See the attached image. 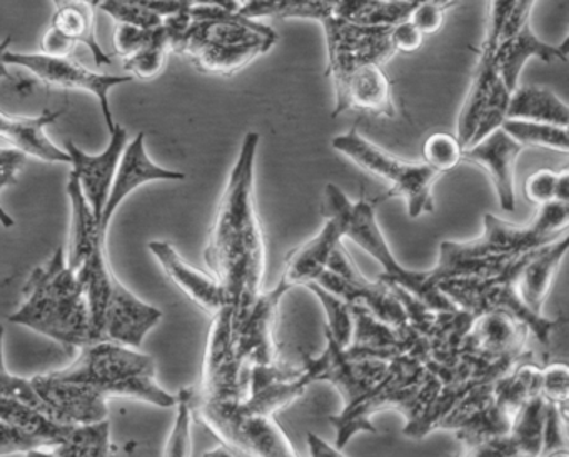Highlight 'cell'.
Returning a JSON list of instances; mask_svg holds the SVG:
<instances>
[{"label":"cell","mask_w":569,"mask_h":457,"mask_svg":"<svg viewBox=\"0 0 569 457\" xmlns=\"http://www.w3.org/2000/svg\"><path fill=\"white\" fill-rule=\"evenodd\" d=\"M261 136L246 133L229 172L204 250L212 276L228 292L238 322L261 292L266 239L256 206V160Z\"/></svg>","instance_id":"6da1fadb"},{"label":"cell","mask_w":569,"mask_h":457,"mask_svg":"<svg viewBox=\"0 0 569 457\" xmlns=\"http://www.w3.org/2000/svg\"><path fill=\"white\" fill-rule=\"evenodd\" d=\"M569 202L539 207L529 223H512L495 213L482 216V232L476 239L445 240L438 262L429 269L432 279H488L515 269L532 250L541 249L568 234Z\"/></svg>","instance_id":"7a4b0ae2"},{"label":"cell","mask_w":569,"mask_h":457,"mask_svg":"<svg viewBox=\"0 0 569 457\" xmlns=\"http://www.w3.org/2000/svg\"><path fill=\"white\" fill-rule=\"evenodd\" d=\"M21 306L9 322L28 327L66 349L94 344L88 302L76 270L69 267L64 247H58L44 266L36 267L22 290Z\"/></svg>","instance_id":"3957f363"},{"label":"cell","mask_w":569,"mask_h":457,"mask_svg":"<svg viewBox=\"0 0 569 457\" xmlns=\"http://www.w3.org/2000/svg\"><path fill=\"white\" fill-rule=\"evenodd\" d=\"M189 16L191 26L172 52L208 76H234L278 43V32L261 20L221 7H191Z\"/></svg>","instance_id":"277c9868"},{"label":"cell","mask_w":569,"mask_h":457,"mask_svg":"<svg viewBox=\"0 0 569 457\" xmlns=\"http://www.w3.org/2000/svg\"><path fill=\"white\" fill-rule=\"evenodd\" d=\"M379 199L352 200L336 183H326L322 190L321 213L325 220L335 223L341 239H349L372 257L385 274L379 280L398 286L402 292L411 294L426 309L435 312H459L458 307L439 289L429 270L406 269L392 254L376 216Z\"/></svg>","instance_id":"5b68a950"},{"label":"cell","mask_w":569,"mask_h":457,"mask_svg":"<svg viewBox=\"0 0 569 457\" xmlns=\"http://www.w3.org/2000/svg\"><path fill=\"white\" fill-rule=\"evenodd\" d=\"M52 374L62 380L88 384L109 400H141L164 409L178 403V396L156 380V362L149 354L111 340L82 347L71 366Z\"/></svg>","instance_id":"8992f818"},{"label":"cell","mask_w":569,"mask_h":457,"mask_svg":"<svg viewBox=\"0 0 569 457\" xmlns=\"http://www.w3.org/2000/svg\"><path fill=\"white\" fill-rule=\"evenodd\" d=\"M331 147L366 172L389 183L388 193L379 200L401 197L405 199L408 216L411 219H419L425 213L435 212L432 187L441 176L426 166L422 160L409 162V160L399 159L395 153L366 139L356 127L332 137Z\"/></svg>","instance_id":"52a82bcc"},{"label":"cell","mask_w":569,"mask_h":457,"mask_svg":"<svg viewBox=\"0 0 569 457\" xmlns=\"http://www.w3.org/2000/svg\"><path fill=\"white\" fill-rule=\"evenodd\" d=\"M241 400H201L194 393L192 416L219 440L248 457H301L268 414L246 413Z\"/></svg>","instance_id":"ba28073f"},{"label":"cell","mask_w":569,"mask_h":457,"mask_svg":"<svg viewBox=\"0 0 569 457\" xmlns=\"http://www.w3.org/2000/svg\"><path fill=\"white\" fill-rule=\"evenodd\" d=\"M6 63L29 70L36 79L52 89L84 90V92L92 93L99 100L109 132L116 126L111 103H109V92L121 83L134 80L131 76L96 72L82 63L76 62L71 57H52L42 52L24 53L9 50L6 53Z\"/></svg>","instance_id":"9c48e42d"},{"label":"cell","mask_w":569,"mask_h":457,"mask_svg":"<svg viewBox=\"0 0 569 457\" xmlns=\"http://www.w3.org/2000/svg\"><path fill=\"white\" fill-rule=\"evenodd\" d=\"M315 282L351 306L368 307L372 316L378 317L386 326H402L408 320L406 307L399 300L395 287L381 280H366L356 269L342 244L336 247L328 269Z\"/></svg>","instance_id":"30bf717a"},{"label":"cell","mask_w":569,"mask_h":457,"mask_svg":"<svg viewBox=\"0 0 569 457\" xmlns=\"http://www.w3.org/2000/svg\"><path fill=\"white\" fill-rule=\"evenodd\" d=\"M328 77L335 89V119L348 112L386 119H395L398 113L392 82L379 63H356Z\"/></svg>","instance_id":"8fae6325"},{"label":"cell","mask_w":569,"mask_h":457,"mask_svg":"<svg viewBox=\"0 0 569 457\" xmlns=\"http://www.w3.org/2000/svg\"><path fill=\"white\" fill-rule=\"evenodd\" d=\"M242 364L236 356L234 314L232 306H226L212 316L211 330L206 347L204 369L198 399L242 400L239 370Z\"/></svg>","instance_id":"7c38bea8"},{"label":"cell","mask_w":569,"mask_h":457,"mask_svg":"<svg viewBox=\"0 0 569 457\" xmlns=\"http://www.w3.org/2000/svg\"><path fill=\"white\" fill-rule=\"evenodd\" d=\"M321 26L328 47L326 73L356 63L372 62L382 66L396 53L389 42L391 27L356 26L336 16L322 20Z\"/></svg>","instance_id":"4fadbf2b"},{"label":"cell","mask_w":569,"mask_h":457,"mask_svg":"<svg viewBox=\"0 0 569 457\" xmlns=\"http://www.w3.org/2000/svg\"><path fill=\"white\" fill-rule=\"evenodd\" d=\"M29 380L59 423L88 426L109 419V399L88 384L62 380L52 372L38 374Z\"/></svg>","instance_id":"5bb4252c"},{"label":"cell","mask_w":569,"mask_h":457,"mask_svg":"<svg viewBox=\"0 0 569 457\" xmlns=\"http://www.w3.org/2000/svg\"><path fill=\"white\" fill-rule=\"evenodd\" d=\"M126 143H128V130L119 123H116L114 129L111 130V142L98 156H91L79 149L72 140L68 139L64 142V150L71 157V163H69L72 166L71 173H74L76 179L81 183L82 192L99 220L102 219Z\"/></svg>","instance_id":"9a60e30c"},{"label":"cell","mask_w":569,"mask_h":457,"mask_svg":"<svg viewBox=\"0 0 569 457\" xmlns=\"http://www.w3.org/2000/svg\"><path fill=\"white\" fill-rule=\"evenodd\" d=\"M162 320V310L139 299L121 280L116 282L106 307L101 339L141 349L144 337Z\"/></svg>","instance_id":"2e32d148"},{"label":"cell","mask_w":569,"mask_h":457,"mask_svg":"<svg viewBox=\"0 0 569 457\" xmlns=\"http://www.w3.org/2000/svg\"><path fill=\"white\" fill-rule=\"evenodd\" d=\"M522 149L501 127L462 149L461 160L481 166L491 177L499 207L506 212H512L516 207V162Z\"/></svg>","instance_id":"e0dca14e"},{"label":"cell","mask_w":569,"mask_h":457,"mask_svg":"<svg viewBox=\"0 0 569 457\" xmlns=\"http://www.w3.org/2000/svg\"><path fill=\"white\" fill-rule=\"evenodd\" d=\"M186 173L181 170L164 169L158 166L146 152V133L139 132L131 142L126 143L124 152L119 160L114 180H112L111 192L102 212L101 227L108 232L112 217L122 202L128 199L129 193L134 192L144 183L156 180H184Z\"/></svg>","instance_id":"ac0fdd59"},{"label":"cell","mask_w":569,"mask_h":457,"mask_svg":"<svg viewBox=\"0 0 569 457\" xmlns=\"http://www.w3.org/2000/svg\"><path fill=\"white\" fill-rule=\"evenodd\" d=\"M148 247L152 256L161 264L168 279L204 312L216 316L226 306H231L228 292L221 282L212 274L202 272L186 262L171 242L151 240Z\"/></svg>","instance_id":"d6986e66"},{"label":"cell","mask_w":569,"mask_h":457,"mask_svg":"<svg viewBox=\"0 0 569 457\" xmlns=\"http://www.w3.org/2000/svg\"><path fill=\"white\" fill-rule=\"evenodd\" d=\"M568 40H562L558 46L542 42L532 30L531 22H528L519 27L511 36L499 40L495 52H492V60H495L496 70H498L502 82L511 92H515L519 76L529 60L539 59L546 63L568 62Z\"/></svg>","instance_id":"ffe728a7"},{"label":"cell","mask_w":569,"mask_h":457,"mask_svg":"<svg viewBox=\"0 0 569 457\" xmlns=\"http://www.w3.org/2000/svg\"><path fill=\"white\" fill-rule=\"evenodd\" d=\"M64 110L46 109L41 116L21 117L0 110V140L12 149L52 163H71V157L49 139L48 129Z\"/></svg>","instance_id":"44dd1931"},{"label":"cell","mask_w":569,"mask_h":457,"mask_svg":"<svg viewBox=\"0 0 569 457\" xmlns=\"http://www.w3.org/2000/svg\"><path fill=\"white\" fill-rule=\"evenodd\" d=\"M566 252H568V234L529 254L519 267L515 279L516 292L531 312L542 316L546 296L551 289L552 280Z\"/></svg>","instance_id":"7402d4cb"},{"label":"cell","mask_w":569,"mask_h":457,"mask_svg":"<svg viewBox=\"0 0 569 457\" xmlns=\"http://www.w3.org/2000/svg\"><path fill=\"white\" fill-rule=\"evenodd\" d=\"M339 244H342V239L338 229L335 223L326 220L318 236L311 237L301 246L289 250L278 284H281L289 292L295 287H306L308 284L315 282L328 269L332 252Z\"/></svg>","instance_id":"603a6c76"},{"label":"cell","mask_w":569,"mask_h":457,"mask_svg":"<svg viewBox=\"0 0 569 457\" xmlns=\"http://www.w3.org/2000/svg\"><path fill=\"white\" fill-rule=\"evenodd\" d=\"M68 196L71 199V230H69V254L66 256L69 267L78 270L84 262L96 244L106 240L108 232L101 227V220L96 216L92 207L89 206L81 183L76 179L74 173H69Z\"/></svg>","instance_id":"cb8c5ba5"},{"label":"cell","mask_w":569,"mask_h":457,"mask_svg":"<svg viewBox=\"0 0 569 457\" xmlns=\"http://www.w3.org/2000/svg\"><path fill=\"white\" fill-rule=\"evenodd\" d=\"M56 6L51 27L76 43H84L91 50L98 66H111L112 59L104 52L96 36V6L92 0H52Z\"/></svg>","instance_id":"d4e9b609"},{"label":"cell","mask_w":569,"mask_h":457,"mask_svg":"<svg viewBox=\"0 0 569 457\" xmlns=\"http://www.w3.org/2000/svg\"><path fill=\"white\" fill-rule=\"evenodd\" d=\"M506 119L531 120V122L568 127L569 109L565 100L549 87H516L511 99H509Z\"/></svg>","instance_id":"484cf974"},{"label":"cell","mask_w":569,"mask_h":457,"mask_svg":"<svg viewBox=\"0 0 569 457\" xmlns=\"http://www.w3.org/2000/svg\"><path fill=\"white\" fill-rule=\"evenodd\" d=\"M0 420L38 437L51 450L64 444L76 427L72 424L59 423L38 407L18 399H0Z\"/></svg>","instance_id":"4316f807"},{"label":"cell","mask_w":569,"mask_h":457,"mask_svg":"<svg viewBox=\"0 0 569 457\" xmlns=\"http://www.w3.org/2000/svg\"><path fill=\"white\" fill-rule=\"evenodd\" d=\"M339 0H248L239 7L238 13L252 20L308 19L319 23L335 16Z\"/></svg>","instance_id":"83f0119b"},{"label":"cell","mask_w":569,"mask_h":457,"mask_svg":"<svg viewBox=\"0 0 569 457\" xmlns=\"http://www.w3.org/2000/svg\"><path fill=\"white\" fill-rule=\"evenodd\" d=\"M546 400L541 394L526 399L518 410L509 430V439L518 456L541 457L542 433H545Z\"/></svg>","instance_id":"f1b7e54d"},{"label":"cell","mask_w":569,"mask_h":457,"mask_svg":"<svg viewBox=\"0 0 569 457\" xmlns=\"http://www.w3.org/2000/svg\"><path fill=\"white\" fill-rule=\"evenodd\" d=\"M411 3L398 0H339L335 16L365 27H392L408 19Z\"/></svg>","instance_id":"f546056e"},{"label":"cell","mask_w":569,"mask_h":457,"mask_svg":"<svg viewBox=\"0 0 569 457\" xmlns=\"http://www.w3.org/2000/svg\"><path fill=\"white\" fill-rule=\"evenodd\" d=\"M52 453L59 457H114L109 419L88 426H76L71 437L52 449Z\"/></svg>","instance_id":"4dcf8cb0"},{"label":"cell","mask_w":569,"mask_h":457,"mask_svg":"<svg viewBox=\"0 0 569 457\" xmlns=\"http://www.w3.org/2000/svg\"><path fill=\"white\" fill-rule=\"evenodd\" d=\"M501 129L522 147H539V149L569 152L568 127L551 126V123L531 122V120L506 119Z\"/></svg>","instance_id":"1f68e13d"},{"label":"cell","mask_w":569,"mask_h":457,"mask_svg":"<svg viewBox=\"0 0 569 457\" xmlns=\"http://www.w3.org/2000/svg\"><path fill=\"white\" fill-rule=\"evenodd\" d=\"M318 297L321 306L325 307L326 317H328V330L326 332L338 344L341 349L351 346L352 336H355V307L342 300L336 294L329 292L318 282H311L306 286Z\"/></svg>","instance_id":"d6a6232c"},{"label":"cell","mask_w":569,"mask_h":457,"mask_svg":"<svg viewBox=\"0 0 569 457\" xmlns=\"http://www.w3.org/2000/svg\"><path fill=\"white\" fill-rule=\"evenodd\" d=\"M169 52H171V43H169L168 32L164 26H159L151 42L132 56L122 59V63L132 79L151 80L164 69Z\"/></svg>","instance_id":"836d02e7"},{"label":"cell","mask_w":569,"mask_h":457,"mask_svg":"<svg viewBox=\"0 0 569 457\" xmlns=\"http://www.w3.org/2000/svg\"><path fill=\"white\" fill-rule=\"evenodd\" d=\"M194 389H181L176 403V419L171 433L166 440L162 457H191L192 456V399Z\"/></svg>","instance_id":"e575fe53"},{"label":"cell","mask_w":569,"mask_h":457,"mask_svg":"<svg viewBox=\"0 0 569 457\" xmlns=\"http://www.w3.org/2000/svg\"><path fill=\"white\" fill-rule=\"evenodd\" d=\"M525 196L536 206L549 202H569L568 169H539L532 172L525 182Z\"/></svg>","instance_id":"d590c367"},{"label":"cell","mask_w":569,"mask_h":457,"mask_svg":"<svg viewBox=\"0 0 569 457\" xmlns=\"http://www.w3.org/2000/svg\"><path fill=\"white\" fill-rule=\"evenodd\" d=\"M462 146L458 137L449 132H435L425 140L422 162L442 176L461 162Z\"/></svg>","instance_id":"8d00e7d4"},{"label":"cell","mask_w":569,"mask_h":457,"mask_svg":"<svg viewBox=\"0 0 569 457\" xmlns=\"http://www.w3.org/2000/svg\"><path fill=\"white\" fill-rule=\"evenodd\" d=\"M4 334L6 327L0 324V399L22 400V403L38 407L42 413L51 416L46 404L42 403L38 394H36L34 387L31 386V380L14 376V374L9 372L8 367H6Z\"/></svg>","instance_id":"74e56055"},{"label":"cell","mask_w":569,"mask_h":457,"mask_svg":"<svg viewBox=\"0 0 569 457\" xmlns=\"http://www.w3.org/2000/svg\"><path fill=\"white\" fill-rule=\"evenodd\" d=\"M96 7H101L116 20V23L141 27V29H156L162 26L164 20L152 10L146 9L138 0H99Z\"/></svg>","instance_id":"f35d334b"},{"label":"cell","mask_w":569,"mask_h":457,"mask_svg":"<svg viewBox=\"0 0 569 457\" xmlns=\"http://www.w3.org/2000/svg\"><path fill=\"white\" fill-rule=\"evenodd\" d=\"M569 393V370L562 362L551 364L539 370V394L546 403L555 404L566 416Z\"/></svg>","instance_id":"ab89813d"},{"label":"cell","mask_w":569,"mask_h":457,"mask_svg":"<svg viewBox=\"0 0 569 457\" xmlns=\"http://www.w3.org/2000/svg\"><path fill=\"white\" fill-rule=\"evenodd\" d=\"M32 450L51 449L38 437L0 420V457L12 456V454H29Z\"/></svg>","instance_id":"60d3db41"},{"label":"cell","mask_w":569,"mask_h":457,"mask_svg":"<svg viewBox=\"0 0 569 457\" xmlns=\"http://www.w3.org/2000/svg\"><path fill=\"white\" fill-rule=\"evenodd\" d=\"M446 10L448 7L438 2L415 3L409 10L408 20L422 33V36H432L441 30L445 23Z\"/></svg>","instance_id":"b9f144b4"},{"label":"cell","mask_w":569,"mask_h":457,"mask_svg":"<svg viewBox=\"0 0 569 457\" xmlns=\"http://www.w3.org/2000/svg\"><path fill=\"white\" fill-rule=\"evenodd\" d=\"M158 29V27H156ZM156 29H141V27L126 26V23H116L114 47L116 53L121 59L132 56V53L148 46L154 37Z\"/></svg>","instance_id":"7bdbcfd3"},{"label":"cell","mask_w":569,"mask_h":457,"mask_svg":"<svg viewBox=\"0 0 569 457\" xmlns=\"http://www.w3.org/2000/svg\"><path fill=\"white\" fill-rule=\"evenodd\" d=\"M422 39H425V36L408 19L401 20L389 30V42H391L396 53L416 52V50L421 49Z\"/></svg>","instance_id":"ee69618b"},{"label":"cell","mask_w":569,"mask_h":457,"mask_svg":"<svg viewBox=\"0 0 569 457\" xmlns=\"http://www.w3.org/2000/svg\"><path fill=\"white\" fill-rule=\"evenodd\" d=\"M26 157V153L12 147L0 146V189L18 182V173L24 167Z\"/></svg>","instance_id":"f6af8a7d"},{"label":"cell","mask_w":569,"mask_h":457,"mask_svg":"<svg viewBox=\"0 0 569 457\" xmlns=\"http://www.w3.org/2000/svg\"><path fill=\"white\" fill-rule=\"evenodd\" d=\"M74 47L76 42H72L69 37L56 30L54 27H49L48 32L42 37L41 52L52 57H71Z\"/></svg>","instance_id":"bcb514c9"},{"label":"cell","mask_w":569,"mask_h":457,"mask_svg":"<svg viewBox=\"0 0 569 457\" xmlns=\"http://www.w3.org/2000/svg\"><path fill=\"white\" fill-rule=\"evenodd\" d=\"M306 443H308L309 457H346L336 444H329L316 433H308Z\"/></svg>","instance_id":"7dc6e473"},{"label":"cell","mask_w":569,"mask_h":457,"mask_svg":"<svg viewBox=\"0 0 569 457\" xmlns=\"http://www.w3.org/2000/svg\"><path fill=\"white\" fill-rule=\"evenodd\" d=\"M12 37H6L2 42H0V80H11L14 82V77L11 76V72L8 70V63H6V53L11 50Z\"/></svg>","instance_id":"c3c4849f"},{"label":"cell","mask_w":569,"mask_h":457,"mask_svg":"<svg viewBox=\"0 0 569 457\" xmlns=\"http://www.w3.org/2000/svg\"><path fill=\"white\" fill-rule=\"evenodd\" d=\"M202 457H248L239 450L232 449V447L226 446V444H219L214 449L206 450Z\"/></svg>","instance_id":"681fc988"},{"label":"cell","mask_w":569,"mask_h":457,"mask_svg":"<svg viewBox=\"0 0 569 457\" xmlns=\"http://www.w3.org/2000/svg\"><path fill=\"white\" fill-rule=\"evenodd\" d=\"M0 223H2L4 227H8V229H11V227L16 226V220L12 219L8 212H6L4 207L2 206H0Z\"/></svg>","instance_id":"f907efd6"},{"label":"cell","mask_w":569,"mask_h":457,"mask_svg":"<svg viewBox=\"0 0 569 457\" xmlns=\"http://www.w3.org/2000/svg\"><path fill=\"white\" fill-rule=\"evenodd\" d=\"M398 2L411 3V6H415V3L426 2V0H398ZM429 2H438L441 3V6H446L448 9H451V7L455 6L456 0H429Z\"/></svg>","instance_id":"816d5d0a"},{"label":"cell","mask_w":569,"mask_h":457,"mask_svg":"<svg viewBox=\"0 0 569 457\" xmlns=\"http://www.w3.org/2000/svg\"><path fill=\"white\" fill-rule=\"evenodd\" d=\"M28 457H59L56 456L52 450H32V453L26 454Z\"/></svg>","instance_id":"f5cc1de1"},{"label":"cell","mask_w":569,"mask_h":457,"mask_svg":"<svg viewBox=\"0 0 569 457\" xmlns=\"http://www.w3.org/2000/svg\"><path fill=\"white\" fill-rule=\"evenodd\" d=\"M542 457H569V456H568V450L559 449V450H555V453L546 454V456H542Z\"/></svg>","instance_id":"db71d44e"}]
</instances>
